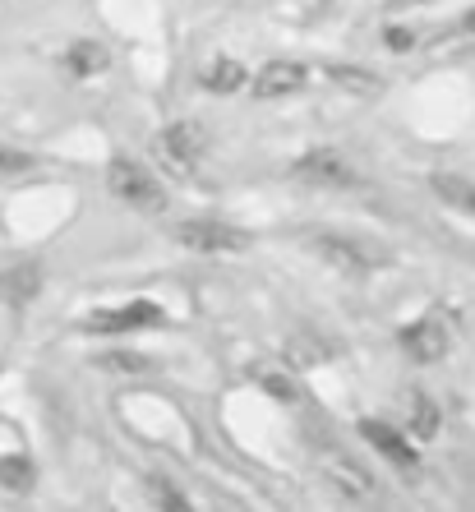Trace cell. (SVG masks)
<instances>
[{
	"mask_svg": "<svg viewBox=\"0 0 475 512\" xmlns=\"http://www.w3.org/2000/svg\"><path fill=\"white\" fill-rule=\"evenodd\" d=\"M462 33H475V10H471V14H466V19H462Z\"/></svg>",
	"mask_w": 475,
	"mask_h": 512,
	"instance_id": "23",
	"label": "cell"
},
{
	"mask_svg": "<svg viewBox=\"0 0 475 512\" xmlns=\"http://www.w3.org/2000/svg\"><path fill=\"white\" fill-rule=\"evenodd\" d=\"M208 153V130H203L199 120H176V125H167V134H162V157H167L171 167L180 171H194V162Z\"/></svg>",
	"mask_w": 475,
	"mask_h": 512,
	"instance_id": "7",
	"label": "cell"
},
{
	"mask_svg": "<svg viewBox=\"0 0 475 512\" xmlns=\"http://www.w3.org/2000/svg\"><path fill=\"white\" fill-rule=\"evenodd\" d=\"M305 84H309V70L300 65V60H268V65L259 70V79H254V97L273 102V97L300 93Z\"/></svg>",
	"mask_w": 475,
	"mask_h": 512,
	"instance_id": "8",
	"label": "cell"
},
{
	"mask_svg": "<svg viewBox=\"0 0 475 512\" xmlns=\"http://www.w3.org/2000/svg\"><path fill=\"white\" fill-rule=\"evenodd\" d=\"M97 370H111V374H143V370H153V360L139 356V351H116V356H102V360H97Z\"/></svg>",
	"mask_w": 475,
	"mask_h": 512,
	"instance_id": "17",
	"label": "cell"
},
{
	"mask_svg": "<svg viewBox=\"0 0 475 512\" xmlns=\"http://www.w3.org/2000/svg\"><path fill=\"white\" fill-rule=\"evenodd\" d=\"M162 323V310L153 300H130V305H116V310H97L84 319L88 333L116 337V333H139V328H157Z\"/></svg>",
	"mask_w": 475,
	"mask_h": 512,
	"instance_id": "5",
	"label": "cell"
},
{
	"mask_svg": "<svg viewBox=\"0 0 475 512\" xmlns=\"http://www.w3.org/2000/svg\"><path fill=\"white\" fill-rule=\"evenodd\" d=\"M263 393H273V397H282V402H291L296 397V383L286 379V374H263Z\"/></svg>",
	"mask_w": 475,
	"mask_h": 512,
	"instance_id": "20",
	"label": "cell"
},
{
	"mask_svg": "<svg viewBox=\"0 0 475 512\" xmlns=\"http://www.w3.org/2000/svg\"><path fill=\"white\" fill-rule=\"evenodd\" d=\"M37 167L33 153H19V148H0V176H24Z\"/></svg>",
	"mask_w": 475,
	"mask_h": 512,
	"instance_id": "19",
	"label": "cell"
},
{
	"mask_svg": "<svg viewBox=\"0 0 475 512\" xmlns=\"http://www.w3.org/2000/svg\"><path fill=\"white\" fill-rule=\"evenodd\" d=\"M305 250L314 254V259L328 263L333 273H346V277L374 273V268H383V263L392 259V254L383 250V245H374V240H365V236H337V231H309Z\"/></svg>",
	"mask_w": 475,
	"mask_h": 512,
	"instance_id": "1",
	"label": "cell"
},
{
	"mask_svg": "<svg viewBox=\"0 0 475 512\" xmlns=\"http://www.w3.org/2000/svg\"><path fill=\"white\" fill-rule=\"evenodd\" d=\"M153 499H157V508H162V512H194L190 499H185L171 480H153Z\"/></svg>",
	"mask_w": 475,
	"mask_h": 512,
	"instance_id": "18",
	"label": "cell"
},
{
	"mask_svg": "<svg viewBox=\"0 0 475 512\" xmlns=\"http://www.w3.org/2000/svg\"><path fill=\"white\" fill-rule=\"evenodd\" d=\"M406 5H420V0H388V14H397V10H406Z\"/></svg>",
	"mask_w": 475,
	"mask_h": 512,
	"instance_id": "22",
	"label": "cell"
},
{
	"mask_svg": "<svg viewBox=\"0 0 475 512\" xmlns=\"http://www.w3.org/2000/svg\"><path fill=\"white\" fill-rule=\"evenodd\" d=\"M411 434H416V439H434V434H439V406L429 402L425 393L411 397Z\"/></svg>",
	"mask_w": 475,
	"mask_h": 512,
	"instance_id": "16",
	"label": "cell"
},
{
	"mask_svg": "<svg viewBox=\"0 0 475 512\" xmlns=\"http://www.w3.org/2000/svg\"><path fill=\"white\" fill-rule=\"evenodd\" d=\"M107 185L120 203H130L139 213H162V208H167V194H162V185L153 180V171L130 162V157H116V162H111Z\"/></svg>",
	"mask_w": 475,
	"mask_h": 512,
	"instance_id": "2",
	"label": "cell"
},
{
	"mask_svg": "<svg viewBox=\"0 0 475 512\" xmlns=\"http://www.w3.org/2000/svg\"><path fill=\"white\" fill-rule=\"evenodd\" d=\"M434 185V194H439L448 208H457V213H471L475 217V185L466 176H448V171H439V176L429 180Z\"/></svg>",
	"mask_w": 475,
	"mask_h": 512,
	"instance_id": "12",
	"label": "cell"
},
{
	"mask_svg": "<svg viewBox=\"0 0 475 512\" xmlns=\"http://www.w3.org/2000/svg\"><path fill=\"white\" fill-rule=\"evenodd\" d=\"M176 245L185 250H199V254H236L250 245V236L236 227H226V222H208V217H190V222H176Z\"/></svg>",
	"mask_w": 475,
	"mask_h": 512,
	"instance_id": "3",
	"label": "cell"
},
{
	"mask_svg": "<svg viewBox=\"0 0 475 512\" xmlns=\"http://www.w3.org/2000/svg\"><path fill=\"white\" fill-rule=\"evenodd\" d=\"M397 342H402V351H406L411 360H420V365H434V360L448 356L452 337H448V323H443L439 314H425V319L406 323Z\"/></svg>",
	"mask_w": 475,
	"mask_h": 512,
	"instance_id": "6",
	"label": "cell"
},
{
	"mask_svg": "<svg viewBox=\"0 0 475 512\" xmlns=\"http://www.w3.org/2000/svg\"><path fill=\"white\" fill-rule=\"evenodd\" d=\"M199 84L208 88V93H217V97H231V93H240V88L250 84V74H245V65H240V60L217 56V60H208V65H203Z\"/></svg>",
	"mask_w": 475,
	"mask_h": 512,
	"instance_id": "11",
	"label": "cell"
},
{
	"mask_svg": "<svg viewBox=\"0 0 475 512\" xmlns=\"http://www.w3.org/2000/svg\"><path fill=\"white\" fill-rule=\"evenodd\" d=\"M383 42H388L392 51H406V47H411V33H406V28H388V33H383Z\"/></svg>",
	"mask_w": 475,
	"mask_h": 512,
	"instance_id": "21",
	"label": "cell"
},
{
	"mask_svg": "<svg viewBox=\"0 0 475 512\" xmlns=\"http://www.w3.org/2000/svg\"><path fill=\"white\" fill-rule=\"evenodd\" d=\"M360 434H365V439L374 443V448H379L392 466H402V471H416V466H420L416 448H411V443H406L392 425H383V420H365V425H360Z\"/></svg>",
	"mask_w": 475,
	"mask_h": 512,
	"instance_id": "9",
	"label": "cell"
},
{
	"mask_svg": "<svg viewBox=\"0 0 475 512\" xmlns=\"http://www.w3.org/2000/svg\"><path fill=\"white\" fill-rule=\"evenodd\" d=\"M296 176L305 180V185H323V190H351V185H360L356 162H346V157L333 153V148L305 153L296 162Z\"/></svg>",
	"mask_w": 475,
	"mask_h": 512,
	"instance_id": "4",
	"label": "cell"
},
{
	"mask_svg": "<svg viewBox=\"0 0 475 512\" xmlns=\"http://www.w3.org/2000/svg\"><path fill=\"white\" fill-rule=\"evenodd\" d=\"M65 65H70V74H79V79H93V74H102L111 65V56L102 42H74V47L65 51Z\"/></svg>",
	"mask_w": 475,
	"mask_h": 512,
	"instance_id": "13",
	"label": "cell"
},
{
	"mask_svg": "<svg viewBox=\"0 0 475 512\" xmlns=\"http://www.w3.org/2000/svg\"><path fill=\"white\" fill-rule=\"evenodd\" d=\"M33 480H37V471H33V462H28V457H19V453L0 457V485H10V489H19V494H28V489H33Z\"/></svg>",
	"mask_w": 475,
	"mask_h": 512,
	"instance_id": "15",
	"label": "cell"
},
{
	"mask_svg": "<svg viewBox=\"0 0 475 512\" xmlns=\"http://www.w3.org/2000/svg\"><path fill=\"white\" fill-rule=\"evenodd\" d=\"M323 476L333 480L342 494H351V499H365V494H374V476H369L365 466L351 462V457H342V453H328V457H323Z\"/></svg>",
	"mask_w": 475,
	"mask_h": 512,
	"instance_id": "10",
	"label": "cell"
},
{
	"mask_svg": "<svg viewBox=\"0 0 475 512\" xmlns=\"http://www.w3.org/2000/svg\"><path fill=\"white\" fill-rule=\"evenodd\" d=\"M328 79L337 88H346V93H365V97H374L383 88V79L374 70H365V65H328Z\"/></svg>",
	"mask_w": 475,
	"mask_h": 512,
	"instance_id": "14",
	"label": "cell"
}]
</instances>
